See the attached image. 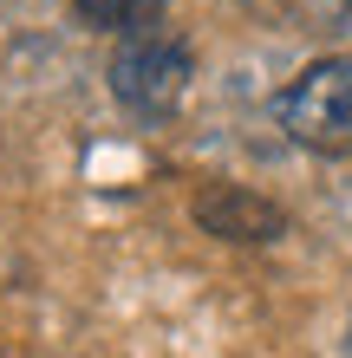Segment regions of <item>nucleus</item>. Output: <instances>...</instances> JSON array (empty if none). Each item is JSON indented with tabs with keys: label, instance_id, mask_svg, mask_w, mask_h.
Instances as JSON below:
<instances>
[{
	"label": "nucleus",
	"instance_id": "7ed1b4c3",
	"mask_svg": "<svg viewBox=\"0 0 352 358\" xmlns=\"http://www.w3.org/2000/svg\"><path fill=\"white\" fill-rule=\"evenodd\" d=\"M196 222L209 228V235H222V241H281L287 235L281 208L267 196H255V189H235V182L209 189V196L196 202Z\"/></svg>",
	"mask_w": 352,
	"mask_h": 358
},
{
	"label": "nucleus",
	"instance_id": "f257e3e1",
	"mask_svg": "<svg viewBox=\"0 0 352 358\" xmlns=\"http://www.w3.org/2000/svg\"><path fill=\"white\" fill-rule=\"evenodd\" d=\"M281 131L314 157H352V59H314L274 98Z\"/></svg>",
	"mask_w": 352,
	"mask_h": 358
},
{
	"label": "nucleus",
	"instance_id": "20e7f679",
	"mask_svg": "<svg viewBox=\"0 0 352 358\" xmlns=\"http://www.w3.org/2000/svg\"><path fill=\"white\" fill-rule=\"evenodd\" d=\"M92 27H118V33H143L163 13V0H72Z\"/></svg>",
	"mask_w": 352,
	"mask_h": 358
},
{
	"label": "nucleus",
	"instance_id": "39448f33",
	"mask_svg": "<svg viewBox=\"0 0 352 358\" xmlns=\"http://www.w3.org/2000/svg\"><path fill=\"white\" fill-rule=\"evenodd\" d=\"M287 13L307 33H346L352 27V0H287Z\"/></svg>",
	"mask_w": 352,
	"mask_h": 358
},
{
	"label": "nucleus",
	"instance_id": "f03ea898",
	"mask_svg": "<svg viewBox=\"0 0 352 358\" xmlns=\"http://www.w3.org/2000/svg\"><path fill=\"white\" fill-rule=\"evenodd\" d=\"M190 78H196V59L176 33L143 27L111 52V92L131 117H170L190 98Z\"/></svg>",
	"mask_w": 352,
	"mask_h": 358
}]
</instances>
